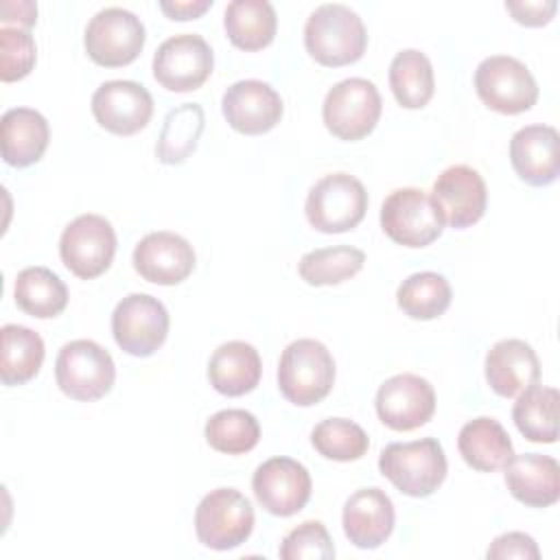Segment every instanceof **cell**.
Segmentation results:
<instances>
[{
	"mask_svg": "<svg viewBox=\"0 0 560 560\" xmlns=\"http://www.w3.org/2000/svg\"><path fill=\"white\" fill-rule=\"evenodd\" d=\"M304 46L308 55L328 68L354 63L368 46V31L357 11L346 4H319L304 24Z\"/></svg>",
	"mask_w": 560,
	"mask_h": 560,
	"instance_id": "6da1fadb",
	"label": "cell"
},
{
	"mask_svg": "<svg viewBox=\"0 0 560 560\" xmlns=\"http://www.w3.org/2000/svg\"><path fill=\"white\" fill-rule=\"evenodd\" d=\"M335 385V359L317 339L291 341L278 363V389L298 405L311 407L324 400Z\"/></svg>",
	"mask_w": 560,
	"mask_h": 560,
	"instance_id": "7a4b0ae2",
	"label": "cell"
},
{
	"mask_svg": "<svg viewBox=\"0 0 560 560\" xmlns=\"http://www.w3.org/2000/svg\"><path fill=\"white\" fill-rule=\"evenodd\" d=\"M446 455L435 438L392 442L378 455V470L407 497H429L446 479Z\"/></svg>",
	"mask_w": 560,
	"mask_h": 560,
	"instance_id": "3957f363",
	"label": "cell"
},
{
	"mask_svg": "<svg viewBox=\"0 0 560 560\" xmlns=\"http://www.w3.org/2000/svg\"><path fill=\"white\" fill-rule=\"evenodd\" d=\"M368 210L365 186L348 173H330L317 179L304 203L308 223L324 234H341L357 228Z\"/></svg>",
	"mask_w": 560,
	"mask_h": 560,
	"instance_id": "277c9868",
	"label": "cell"
},
{
	"mask_svg": "<svg viewBox=\"0 0 560 560\" xmlns=\"http://www.w3.org/2000/svg\"><path fill=\"white\" fill-rule=\"evenodd\" d=\"M55 378L68 398L92 402L114 387L116 365L101 343L92 339H74L59 350Z\"/></svg>",
	"mask_w": 560,
	"mask_h": 560,
	"instance_id": "5b68a950",
	"label": "cell"
},
{
	"mask_svg": "<svg viewBox=\"0 0 560 560\" xmlns=\"http://www.w3.org/2000/svg\"><path fill=\"white\" fill-rule=\"evenodd\" d=\"M383 101L376 85L361 77L335 83L322 105L326 129L339 140H361L374 131L381 118Z\"/></svg>",
	"mask_w": 560,
	"mask_h": 560,
	"instance_id": "8992f818",
	"label": "cell"
},
{
	"mask_svg": "<svg viewBox=\"0 0 560 560\" xmlns=\"http://www.w3.org/2000/svg\"><path fill=\"white\" fill-rule=\"evenodd\" d=\"M254 529V508L234 488L210 490L195 510V532L201 545L228 551L243 545Z\"/></svg>",
	"mask_w": 560,
	"mask_h": 560,
	"instance_id": "52a82bcc",
	"label": "cell"
},
{
	"mask_svg": "<svg viewBox=\"0 0 560 560\" xmlns=\"http://www.w3.org/2000/svg\"><path fill=\"white\" fill-rule=\"evenodd\" d=\"M477 96L492 112L514 116L532 109L538 101V85L523 61L510 55L486 57L475 70Z\"/></svg>",
	"mask_w": 560,
	"mask_h": 560,
	"instance_id": "ba28073f",
	"label": "cell"
},
{
	"mask_svg": "<svg viewBox=\"0 0 560 560\" xmlns=\"http://www.w3.org/2000/svg\"><path fill=\"white\" fill-rule=\"evenodd\" d=\"M144 24L122 7L101 9L85 26L88 57L103 68H120L138 59L144 48Z\"/></svg>",
	"mask_w": 560,
	"mask_h": 560,
	"instance_id": "9c48e42d",
	"label": "cell"
},
{
	"mask_svg": "<svg viewBox=\"0 0 560 560\" xmlns=\"http://www.w3.org/2000/svg\"><path fill=\"white\" fill-rule=\"evenodd\" d=\"M381 228L398 245L427 247L444 230V219L429 192L396 188L381 206Z\"/></svg>",
	"mask_w": 560,
	"mask_h": 560,
	"instance_id": "30bf717a",
	"label": "cell"
},
{
	"mask_svg": "<svg viewBox=\"0 0 560 560\" xmlns=\"http://www.w3.org/2000/svg\"><path fill=\"white\" fill-rule=\"evenodd\" d=\"M168 311L149 293H129L112 313V335L122 352L151 357L168 335Z\"/></svg>",
	"mask_w": 560,
	"mask_h": 560,
	"instance_id": "8fae6325",
	"label": "cell"
},
{
	"mask_svg": "<svg viewBox=\"0 0 560 560\" xmlns=\"http://www.w3.org/2000/svg\"><path fill=\"white\" fill-rule=\"evenodd\" d=\"M116 254V232L101 214H81L70 221L59 238L61 262L81 280L105 273Z\"/></svg>",
	"mask_w": 560,
	"mask_h": 560,
	"instance_id": "7c38bea8",
	"label": "cell"
},
{
	"mask_svg": "<svg viewBox=\"0 0 560 560\" xmlns=\"http://www.w3.org/2000/svg\"><path fill=\"white\" fill-rule=\"evenodd\" d=\"M214 55L210 44L195 33L164 39L153 55V77L168 92H192L212 74Z\"/></svg>",
	"mask_w": 560,
	"mask_h": 560,
	"instance_id": "4fadbf2b",
	"label": "cell"
},
{
	"mask_svg": "<svg viewBox=\"0 0 560 560\" xmlns=\"http://www.w3.org/2000/svg\"><path fill=\"white\" fill-rule=\"evenodd\" d=\"M378 420L394 431H413L435 413L433 385L411 372L389 376L376 392Z\"/></svg>",
	"mask_w": 560,
	"mask_h": 560,
	"instance_id": "5bb4252c",
	"label": "cell"
},
{
	"mask_svg": "<svg viewBox=\"0 0 560 560\" xmlns=\"http://www.w3.org/2000/svg\"><path fill=\"white\" fill-rule=\"evenodd\" d=\"M252 490L269 514L293 516L308 503L313 481L298 459L271 457L254 470Z\"/></svg>",
	"mask_w": 560,
	"mask_h": 560,
	"instance_id": "9a60e30c",
	"label": "cell"
},
{
	"mask_svg": "<svg viewBox=\"0 0 560 560\" xmlns=\"http://www.w3.org/2000/svg\"><path fill=\"white\" fill-rule=\"evenodd\" d=\"M92 114L96 122L116 136L142 131L153 116V98L142 83L105 81L92 94Z\"/></svg>",
	"mask_w": 560,
	"mask_h": 560,
	"instance_id": "2e32d148",
	"label": "cell"
},
{
	"mask_svg": "<svg viewBox=\"0 0 560 560\" xmlns=\"http://www.w3.org/2000/svg\"><path fill=\"white\" fill-rule=\"evenodd\" d=\"M431 199L435 201L444 223L455 230H464L483 217L488 190L483 177L472 166L455 164L438 175Z\"/></svg>",
	"mask_w": 560,
	"mask_h": 560,
	"instance_id": "e0dca14e",
	"label": "cell"
},
{
	"mask_svg": "<svg viewBox=\"0 0 560 560\" xmlns=\"http://www.w3.org/2000/svg\"><path fill=\"white\" fill-rule=\"evenodd\" d=\"M221 112L234 131L260 136L280 122L284 105L280 94L269 83L243 79L223 92Z\"/></svg>",
	"mask_w": 560,
	"mask_h": 560,
	"instance_id": "ac0fdd59",
	"label": "cell"
},
{
	"mask_svg": "<svg viewBox=\"0 0 560 560\" xmlns=\"http://www.w3.org/2000/svg\"><path fill=\"white\" fill-rule=\"evenodd\" d=\"M133 269L153 284L173 287L184 282L195 269L192 245L168 230L142 236L133 249Z\"/></svg>",
	"mask_w": 560,
	"mask_h": 560,
	"instance_id": "d6986e66",
	"label": "cell"
},
{
	"mask_svg": "<svg viewBox=\"0 0 560 560\" xmlns=\"http://www.w3.org/2000/svg\"><path fill=\"white\" fill-rule=\"evenodd\" d=\"M560 138L549 125L521 127L510 140V162L529 186H549L560 175Z\"/></svg>",
	"mask_w": 560,
	"mask_h": 560,
	"instance_id": "ffe728a7",
	"label": "cell"
},
{
	"mask_svg": "<svg viewBox=\"0 0 560 560\" xmlns=\"http://www.w3.org/2000/svg\"><path fill=\"white\" fill-rule=\"evenodd\" d=\"M394 503L376 486L361 488L343 503V534L359 549L381 547L394 532Z\"/></svg>",
	"mask_w": 560,
	"mask_h": 560,
	"instance_id": "44dd1931",
	"label": "cell"
},
{
	"mask_svg": "<svg viewBox=\"0 0 560 560\" xmlns=\"http://www.w3.org/2000/svg\"><path fill=\"white\" fill-rule=\"evenodd\" d=\"M483 368L488 385L503 398H516L540 378V361L523 339L497 341L488 350Z\"/></svg>",
	"mask_w": 560,
	"mask_h": 560,
	"instance_id": "7402d4cb",
	"label": "cell"
},
{
	"mask_svg": "<svg viewBox=\"0 0 560 560\" xmlns=\"http://www.w3.org/2000/svg\"><path fill=\"white\" fill-rule=\"evenodd\" d=\"M505 470L510 494L529 508H549L560 499V464L540 453L514 455Z\"/></svg>",
	"mask_w": 560,
	"mask_h": 560,
	"instance_id": "603a6c76",
	"label": "cell"
},
{
	"mask_svg": "<svg viewBox=\"0 0 560 560\" xmlns=\"http://www.w3.org/2000/svg\"><path fill=\"white\" fill-rule=\"evenodd\" d=\"M50 140L48 120L31 107H13L2 114L0 144L9 166L26 168L42 160Z\"/></svg>",
	"mask_w": 560,
	"mask_h": 560,
	"instance_id": "cb8c5ba5",
	"label": "cell"
},
{
	"mask_svg": "<svg viewBox=\"0 0 560 560\" xmlns=\"http://www.w3.org/2000/svg\"><path fill=\"white\" fill-rule=\"evenodd\" d=\"M262 374L258 350L245 341L221 343L208 361L210 385L223 396H243L256 389Z\"/></svg>",
	"mask_w": 560,
	"mask_h": 560,
	"instance_id": "d4e9b609",
	"label": "cell"
},
{
	"mask_svg": "<svg viewBox=\"0 0 560 560\" xmlns=\"http://www.w3.org/2000/svg\"><path fill=\"white\" fill-rule=\"evenodd\" d=\"M457 448L462 459L477 472L501 470L514 457V446L508 431L499 420L488 416L468 420L459 429Z\"/></svg>",
	"mask_w": 560,
	"mask_h": 560,
	"instance_id": "484cf974",
	"label": "cell"
},
{
	"mask_svg": "<svg viewBox=\"0 0 560 560\" xmlns=\"http://www.w3.org/2000/svg\"><path fill=\"white\" fill-rule=\"evenodd\" d=\"M223 26L236 48L260 50L273 42L278 18L267 0H232L223 13Z\"/></svg>",
	"mask_w": 560,
	"mask_h": 560,
	"instance_id": "4316f807",
	"label": "cell"
},
{
	"mask_svg": "<svg viewBox=\"0 0 560 560\" xmlns=\"http://www.w3.org/2000/svg\"><path fill=\"white\" fill-rule=\"evenodd\" d=\"M2 350H0V381L2 385H24L37 376L44 363V339L20 324H4L0 330Z\"/></svg>",
	"mask_w": 560,
	"mask_h": 560,
	"instance_id": "83f0119b",
	"label": "cell"
},
{
	"mask_svg": "<svg viewBox=\"0 0 560 560\" xmlns=\"http://www.w3.org/2000/svg\"><path fill=\"white\" fill-rule=\"evenodd\" d=\"M13 298L26 315L50 319L68 306V287L48 267H26L15 278Z\"/></svg>",
	"mask_w": 560,
	"mask_h": 560,
	"instance_id": "f1b7e54d",
	"label": "cell"
},
{
	"mask_svg": "<svg viewBox=\"0 0 560 560\" xmlns=\"http://www.w3.org/2000/svg\"><path fill=\"white\" fill-rule=\"evenodd\" d=\"M558 389L534 383L516 396L512 420L529 442L553 444L558 440Z\"/></svg>",
	"mask_w": 560,
	"mask_h": 560,
	"instance_id": "f546056e",
	"label": "cell"
},
{
	"mask_svg": "<svg viewBox=\"0 0 560 560\" xmlns=\"http://www.w3.org/2000/svg\"><path fill=\"white\" fill-rule=\"evenodd\" d=\"M389 88L400 107L422 109L435 92L429 57L416 48L400 50L389 63Z\"/></svg>",
	"mask_w": 560,
	"mask_h": 560,
	"instance_id": "4dcf8cb0",
	"label": "cell"
},
{
	"mask_svg": "<svg viewBox=\"0 0 560 560\" xmlns=\"http://www.w3.org/2000/svg\"><path fill=\"white\" fill-rule=\"evenodd\" d=\"M203 125L206 116L199 103H182L179 107L171 109L164 118L155 144L158 160L168 166L186 162L197 149V142L203 133Z\"/></svg>",
	"mask_w": 560,
	"mask_h": 560,
	"instance_id": "1f68e13d",
	"label": "cell"
},
{
	"mask_svg": "<svg viewBox=\"0 0 560 560\" xmlns=\"http://www.w3.org/2000/svg\"><path fill=\"white\" fill-rule=\"evenodd\" d=\"M451 284L435 271H418L405 278L396 291L398 308L411 319H435L451 306Z\"/></svg>",
	"mask_w": 560,
	"mask_h": 560,
	"instance_id": "d6a6232c",
	"label": "cell"
},
{
	"mask_svg": "<svg viewBox=\"0 0 560 560\" xmlns=\"http://www.w3.org/2000/svg\"><path fill=\"white\" fill-rule=\"evenodd\" d=\"M365 254L350 245H335L306 252L298 262L300 278L311 287L339 284L363 269Z\"/></svg>",
	"mask_w": 560,
	"mask_h": 560,
	"instance_id": "836d02e7",
	"label": "cell"
},
{
	"mask_svg": "<svg viewBox=\"0 0 560 560\" xmlns=\"http://www.w3.org/2000/svg\"><path fill=\"white\" fill-rule=\"evenodd\" d=\"M206 442L225 455H243L260 440V424L245 409H221L212 413L203 427Z\"/></svg>",
	"mask_w": 560,
	"mask_h": 560,
	"instance_id": "e575fe53",
	"label": "cell"
},
{
	"mask_svg": "<svg viewBox=\"0 0 560 560\" xmlns=\"http://www.w3.org/2000/svg\"><path fill=\"white\" fill-rule=\"evenodd\" d=\"M311 444L326 459L354 462L368 453L370 438L352 420L326 418L311 431Z\"/></svg>",
	"mask_w": 560,
	"mask_h": 560,
	"instance_id": "d590c367",
	"label": "cell"
},
{
	"mask_svg": "<svg viewBox=\"0 0 560 560\" xmlns=\"http://www.w3.org/2000/svg\"><path fill=\"white\" fill-rule=\"evenodd\" d=\"M37 59V46L28 28H0V81L13 83L31 74Z\"/></svg>",
	"mask_w": 560,
	"mask_h": 560,
	"instance_id": "8d00e7d4",
	"label": "cell"
},
{
	"mask_svg": "<svg viewBox=\"0 0 560 560\" xmlns=\"http://www.w3.org/2000/svg\"><path fill=\"white\" fill-rule=\"evenodd\" d=\"M278 556L282 560H332L335 545L322 521H304L282 538Z\"/></svg>",
	"mask_w": 560,
	"mask_h": 560,
	"instance_id": "74e56055",
	"label": "cell"
},
{
	"mask_svg": "<svg viewBox=\"0 0 560 560\" xmlns=\"http://www.w3.org/2000/svg\"><path fill=\"white\" fill-rule=\"evenodd\" d=\"M488 560H510V558H518V560H538L540 558V549L536 545V540L525 534V532H505L501 536H497L488 551H486Z\"/></svg>",
	"mask_w": 560,
	"mask_h": 560,
	"instance_id": "f35d334b",
	"label": "cell"
},
{
	"mask_svg": "<svg viewBox=\"0 0 560 560\" xmlns=\"http://www.w3.org/2000/svg\"><path fill=\"white\" fill-rule=\"evenodd\" d=\"M505 9L512 13V18L523 26H542L551 22L558 2L556 0H508Z\"/></svg>",
	"mask_w": 560,
	"mask_h": 560,
	"instance_id": "ab89813d",
	"label": "cell"
},
{
	"mask_svg": "<svg viewBox=\"0 0 560 560\" xmlns=\"http://www.w3.org/2000/svg\"><path fill=\"white\" fill-rule=\"evenodd\" d=\"M0 22L2 26L13 22L18 28H31L37 22V4L31 0H7L0 4Z\"/></svg>",
	"mask_w": 560,
	"mask_h": 560,
	"instance_id": "60d3db41",
	"label": "cell"
},
{
	"mask_svg": "<svg viewBox=\"0 0 560 560\" xmlns=\"http://www.w3.org/2000/svg\"><path fill=\"white\" fill-rule=\"evenodd\" d=\"M212 7V0H175V2H166L162 0L160 2V9L171 18V20H195L199 15H203L208 9Z\"/></svg>",
	"mask_w": 560,
	"mask_h": 560,
	"instance_id": "b9f144b4",
	"label": "cell"
}]
</instances>
